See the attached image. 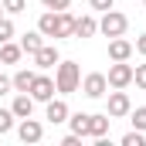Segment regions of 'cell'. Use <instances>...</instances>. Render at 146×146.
<instances>
[{"instance_id": "1", "label": "cell", "mask_w": 146, "mask_h": 146, "mask_svg": "<svg viewBox=\"0 0 146 146\" xmlns=\"http://www.w3.org/2000/svg\"><path fill=\"white\" fill-rule=\"evenodd\" d=\"M37 31L44 37H75V17L68 10H48V14H41Z\"/></svg>"}, {"instance_id": "2", "label": "cell", "mask_w": 146, "mask_h": 146, "mask_svg": "<svg viewBox=\"0 0 146 146\" xmlns=\"http://www.w3.org/2000/svg\"><path fill=\"white\" fill-rule=\"evenodd\" d=\"M78 85H82V68L75 61H58L54 65V88L61 95H68V92H78Z\"/></svg>"}, {"instance_id": "3", "label": "cell", "mask_w": 146, "mask_h": 146, "mask_svg": "<svg viewBox=\"0 0 146 146\" xmlns=\"http://www.w3.org/2000/svg\"><path fill=\"white\" fill-rule=\"evenodd\" d=\"M126 27H129V17L119 14V10H106L102 21H99V31H102L106 37H122V34H126Z\"/></svg>"}, {"instance_id": "4", "label": "cell", "mask_w": 146, "mask_h": 146, "mask_svg": "<svg viewBox=\"0 0 146 146\" xmlns=\"http://www.w3.org/2000/svg\"><path fill=\"white\" fill-rule=\"evenodd\" d=\"M78 88H82L88 99H102V95L109 92V78H106L102 72H88L85 78H82V85H78Z\"/></svg>"}, {"instance_id": "5", "label": "cell", "mask_w": 146, "mask_h": 146, "mask_svg": "<svg viewBox=\"0 0 146 146\" xmlns=\"http://www.w3.org/2000/svg\"><path fill=\"white\" fill-rule=\"evenodd\" d=\"M109 88H126V85H133V65H126V61H115L109 65Z\"/></svg>"}, {"instance_id": "6", "label": "cell", "mask_w": 146, "mask_h": 146, "mask_svg": "<svg viewBox=\"0 0 146 146\" xmlns=\"http://www.w3.org/2000/svg\"><path fill=\"white\" fill-rule=\"evenodd\" d=\"M54 78H48V75H34V85H31V99L34 102H48V99H54Z\"/></svg>"}, {"instance_id": "7", "label": "cell", "mask_w": 146, "mask_h": 146, "mask_svg": "<svg viewBox=\"0 0 146 146\" xmlns=\"http://www.w3.org/2000/svg\"><path fill=\"white\" fill-rule=\"evenodd\" d=\"M129 109H133V102H129V95H126L122 88L109 92V115H112V119H122V115H129Z\"/></svg>"}, {"instance_id": "8", "label": "cell", "mask_w": 146, "mask_h": 146, "mask_svg": "<svg viewBox=\"0 0 146 146\" xmlns=\"http://www.w3.org/2000/svg\"><path fill=\"white\" fill-rule=\"evenodd\" d=\"M17 136L24 139V143H41V136H44V126L37 122V119H21V126H17Z\"/></svg>"}, {"instance_id": "9", "label": "cell", "mask_w": 146, "mask_h": 146, "mask_svg": "<svg viewBox=\"0 0 146 146\" xmlns=\"http://www.w3.org/2000/svg\"><path fill=\"white\" fill-rule=\"evenodd\" d=\"M31 58H34V65H37V68H54V65L61 61V58H58V48H54V44H41V48H37Z\"/></svg>"}, {"instance_id": "10", "label": "cell", "mask_w": 146, "mask_h": 146, "mask_svg": "<svg viewBox=\"0 0 146 146\" xmlns=\"http://www.w3.org/2000/svg\"><path fill=\"white\" fill-rule=\"evenodd\" d=\"M44 119L48 122H68V102L65 99H48V112H44Z\"/></svg>"}, {"instance_id": "11", "label": "cell", "mask_w": 146, "mask_h": 146, "mask_svg": "<svg viewBox=\"0 0 146 146\" xmlns=\"http://www.w3.org/2000/svg\"><path fill=\"white\" fill-rule=\"evenodd\" d=\"M109 122H112V115H109V112H95V115H88V136L102 139V136L109 133Z\"/></svg>"}, {"instance_id": "12", "label": "cell", "mask_w": 146, "mask_h": 146, "mask_svg": "<svg viewBox=\"0 0 146 146\" xmlns=\"http://www.w3.org/2000/svg\"><path fill=\"white\" fill-rule=\"evenodd\" d=\"M109 58L112 61H129V58H133V44H129L126 37H112L109 41Z\"/></svg>"}, {"instance_id": "13", "label": "cell", "mask_w": 146, "mask_h": 146, "mask_svg": "<svg viewBox=\"0 0 146 146\" xmlns=\"http://www.w3.org/2000/svg\"><path fill=\"white\" fill-rule=\"evenodd\" d=\"M95 31H99V21H95L92 14L75 17V37H95Z\"/></svg>"}, {"instance_id": "14", "label": "cell", "mask_w": 146, "mask_h": 146, "mask_svg": "<svg viewBox=\"0 0 146 146\" xmlns=\"http://www.w3.org/2000/svg\"><path fill=\"white\" fill-rule=\"evenodd\" d=\"M10 112H14L17 119H27V115L34 112V99H31L27 92H17V99H14V106H10Z\"/></svg>"}, {"instance_id": "15", "label": "cell", "mask_w": 146, "mask_h": 146, "mask_svg": "<svg viewBox=\"0 0 146 146\" xmlns=\"http://www.w3.org/2000/svg\"><path fill=\"white\" fill-rule=\"evenodd\" d=\"M21 54H24L21 44H14V41H3V44H0V65H17Z\"/></svg>"}, {"instance_id": "16", "label": "cell", "mask_w": 146, "mask_h": 146, "mask_svg": "<svg viewBox=\"0 0 146 146\" xmlns=\"http://www.w3.org/2000/svg\"><path fill=\"white\" fill-rule=\"evenodd\" d=\"M34 75H37V72H31V68H21V72L10 78L14 92H31V85H34Z\"/></svg>"}, {"instance_id": "17", "label": "cell", "mask_w": 146, "mask_h": 146, "mask_svg": "<svg viewBox=\"0 0 146 146\" xmlns=\"http://www.w3.org/2000/svg\"><path fill=\"white\" fill-rule=\"evenodd\" d=\"M41 44H44V34H41V31H27V34L21 37V48H24V54H34Z\"/></svg>"}, {"instance_id": "18", "label": "cell", "mask_w": 146, "mask_h": 146, "mask_svg": "<svg viewBox=\"0 0 146 146\" xmlns=\"http://www.w3.org/2000/svg\"><path fill=\"white\" fill-rule=\"evenodd\" d=\"M68 122H72V133L75 136H88V112H68Z\"/></svg>"}, {"instance_id": "19", "label": "cell", "mask_w": 146, "mask_h": 146, "mask_svg": "<svg viewBox=\"0 0 146 146\" xmlns=\"http://www.w3.org/2000/svg\"><path fill=\"white\" fill-rule=\"evenodd\" d=\"M129 115H133V129L146 133V106H139V109H129Z\"/></svg>"}, {"instance_id": "20", "label": "cell", "mask_w": 146, "mask_h": 146, "mask_svg": "<svg viewBox=\"0 0 146 146\" xmlns=\"http://www.w3.org/2000/svg\"><path fill=\"white\" fill-rule=\"evenodd\" d=\"M14 119H17V115H14V112H10V109H0V136L14 129Z\"/></svg>"}, {"instance_id": "21", "label": "cell", "mask_w": 146, "mask_h": 146, "mask_svg": "<svg viewBox=\"0 0 146 146\" xmlns=\"http://www.w3.org/2000/svg\"><path fill=\"white\" fill-rule=\"evenodd\" d=\"M122 146H146V136L139 133V129H133V133L122 136Z\"/></svg>"}, {"instance_id": "22", "label": "cell", "mask_w": 146, "mask_h": 146, "mask_svg": "<svg viewBox=\"0 0 146 146\" xmlns=\"http://www.w3.org/2000/svg\"><path fill=\"white\" fill-rule=\"evenodd\" d=\"M0 3H3L7 14H24L27 10V0H0Z\"/></svg>"}, {"instance_id": "23", "label": "cell", "mask_w": 146, "mask_h": 146, "mask_svg": "<svg viewBox=\"0 0 146 146\" xmlns=\"http://www.w3.org/2000/svg\"><path fill=\"white\" fill-rule=\"evenodd\" d=\"M10 37H14V21L10 17H0V44L10 41Z\"/></svg>"}, {"instance_id": "24", "label": "cell", "mask_w": 146, "mask_h": 146, "mask_svg": "<svg viewBox=\"0 0 146 146\" xmlns=\"http://www.w3.org/2000/svg\"><path fill=\"white\" fill-rule=\"evenodd\" d=\"M133 82H136V88L146 92V65H136V68H133Z\"/></svg>"}, {"instance_id": "25", "label": "cell", "mask_w": 146, "mask_h": 146, "mask_svg": "<svg viewBox=\"0 0 146 146\" xmlns=\"http://www.w3.org/2000/svg\"><path fill=\"white\" fill-rule=\"evenodd\" d=\"M41 3H44L48 10H68V7H72V0H41Z\"/></svg>"}, {"instance_id": "26", "label": "cell", "mask_w": 146, "mask_h": 146, "mask_svg": "<svg viewBox=\"0 0 146 146\" xmlns=\"http://www.w3.org/2000/svg\"><path fill=\"white\" fill-rule=\"evenodd\" d=\"M88 3H92V10H102V14H106V10H112L115 0H88Z\"/></svg>"}, {"instance_id": "27", "label": "cell", "mask_w": 146, "mask_h": 146, "mask_svg": "<svg viewBox=\"0 0 146 146\" xmlns=\"http://www.w3.org/2000/svg\"><path fill=\"white\" fill-rule=\"evenodd\" d=\"M10 88H14V85H10V78H7V75H0V95H7Z\"/></svg>"}, {"instance_id": "28", "label": "cell", "mask_w": 146, "mask_h": 146, "mask_svg": "<svg viewBox=\"0 0 146 146\" xmlns=\"http://www.w3.org/2000/svg\"><path fill=\"white\" fill-rule=\"evenodd\" d=\"M136 51L146 58V34H139V37H136Z\"/></svg>"}, {"instance_id": "29", "label": "cell", "mask_w": 146, "mask_h": 146, "mask_svg": "<svg viewBox=\"0 0 146 146\" xmlns=\"http://www.w3.org/2000/svg\"><path fill=\"white\" fill-rule=\"evenodd\" d=\"M78 139H82V136H75V133H72V136H65V139H61V146H78Z\"/></svg>"}, {"instance_id": "30", "label": "cell", "mask_w": 146, "mask_h": 146, "mask_svg": "<svg viewBox=\"0 0 146 146\" xmlns=\"http://www.w3.org/2000/svg\"><path fill=\"white\" fill-rule=\"evenodd\" d=\"M0 17H3V3H0Z\"/></svg>"}, {"instance_id": "31", "label": "cell", "mask_w": 146, "mask_h": 146, "mask_svg": "<svg viewBox=\"0 0 146 146\" xmlns=\"http://www.w3.org/2000/svg\"><path fill=\"white\" fill-rule=\"evenodd\" d=\"M143 3H146V0H143Z\"/></svg>"}]
</instances>
